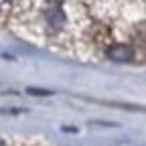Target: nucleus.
Masks as SVG:
<instances>
[{"mask_svg": "<svg viewBox=\"0 0 146 146\" xmlns=\"http://www.w3.org/2000/svg\"><path fill=\"white\" fill-rule=\"evenodd\" d=\"M47 21H49V25H51L53 29H59L61 23H63V12H61L59 8H51V10H47Z\"/></svg>", "mask_w": 146, "mask_h": 146, "instance_id": "nucleus-2", "label": "nucleus"}, {"mask_svg": "<svg viewBox=\"0 0 146 146\" xmlns=\"http://www.w3.org/2000/svg\"><path fill=\"white\" fill-rule=\"evenodd\" d=\"M4 2H6V0H0V6H2V4H4Z\"/></svg>", "mask_w": 146, "mask_h": 146, "instance_id": "nucleus-4", "label": "nucleus"}, {"mask_svg": "<svg viewBox=\"0 0 146 146\" xmlns=\"http://www.w3.org/2000/svg\"><path fill=\"white\" fill-rule=\"evenodd\" d=\"M29 94H33V96H43V94H51V91H45V89H29Z\"/></svg>", "mask_w": 146, "mask_h": 146, "instance_id": "nucleus-3", "label": "nucleus"}, {"mask_svg": "<svg viewBox=\"0 0 146 146\" xmlns=\"http://www.w3.org/2000/svg\"><path fill=\"white\" fill-rule=\"evenodd\" d=\"M108 59H112L116 63H126V61H132L134 59V49L130 45H124V43H116L112 47H108L106 51Z\"/></svg>", "mask_w": 146, "mask_h": 146, "instance_id": "nucleus-1", "label": "nucleus"}, {"mask_svg": "<svg viewBox=\"0 0 146 146\" xmlns=\"http://www.w3.org/2000/svg\"><path fill=\"white\" fill-rule=\"evenodd\" d=\"M0 146H2V142H0Z\"/></svg>", "mask_w": 146, "mask_h": 146, "instance_id": "nucleus-5", "label": "nucleus"}]
</instances>
